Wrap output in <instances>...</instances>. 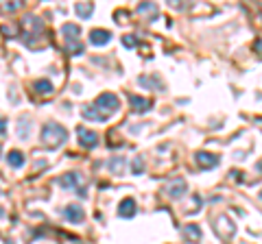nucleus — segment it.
Returning <instances> with one entry per match:
<instances>
[{"label": "nucleus", "mask_w": 262, "mask_h": 244, "mask_svg": "<svg viewBox=\"0 0 262 244\" xmlns=\"http://www.w3.org/2000/svg\"><path fill=\"white\" fill-rule=\"evenodd\" d=\"M39 140L46 149H57L64 142H68V131L64 129L57 122H48V124L42 126V133H39Z\"/></svg>", "instance_id": "f257e3e1"}, {"label": "nucleus", "mask_w": 262, "mask_h": 244, "mask_svg": "<svg viewBox=\"0 0 262 244\" xmlns=\"http://www.w3.org/2000/svg\"><path fill=\"white\" fill-rule=\"evenodd\" d=\"M62 35L66 39V50H68L70 55H81L83 53V44L79 42V35H81V29H79V24H64L62 27Z\"/></svg>", "instance_id": "f03ea898"}, {"label": "nucleus", "mask_w": 262, "mask_h": 244, "mask_svg": "<svg viewBox=\"0 0 262 244\" xmlns=\"http://www.w3.org/2000/svg\"><path fill=\"white\" fill-rule=\"evenodd\" d=\"M57 183L64 187V190H70V187H74V190L79 192V196H88L85 194V179L79 172H66L64 177H59Z\"/></svg>", "instance_id": "7ed1b4c3"}, {"label": "nucleus", "mask_w": 262, "mask_h": 244, "mask_svg": "<svg viewBox=\"0 0 262 244\" xmlns=\"http://www.w3.org/2000/svg\"><path fill=\"white\" fill-rule=\"evenodd\" d=\"M94 107H97L100 114H105V116L109 118V116H112L114 111H118L120 100H118V96H114V94H109V92H105V94H100L98 98H97Z\"/></svg>", "instance_id": "20e7f679"}, {"label": "nucleus", "mask_w": 262, "mask_h": 244, "mask_svg": "<svg viewBox=\"0 0 262 244\" xmlns=\"http://www.w3.org/2000/svg\"><path fill=\"white\" fill-rule=\"evenodd\" d=\"M22 29H24V39H33L44 33V22L37 15H27L22 20Z\"/></svg>", "instance_id": "39448f33"}, {"label": "nucleus", "mask_w": 262, "mask_h": 244, "mask_svg": "<svg viewBox=\"0 0 262 244\" xmlns=\"http://www.w3.org/2000/svg\"><path fill=\"white\" fill-rule=\"evenodd\" d=\"M214 227H216V236H221L223 240H231V236L236 233V225L231 222V218L225 216V214H221V216L216 218Z\"/></svg>", "instance_id": "423d86ee"}, {"label": "nucleus", "mask_w": 262, "mask_h": 244, "mask_svg": "<svg viewBox=\"0 0 262 244\" xmlns=\"http://www.w3.org/2000/svg\"><path fill=\"white\" fill-rule=\"evenodd\" d=\"M77 140L83 149H94V146L98 144L97 131H90V129H85V126H77Z\"/></svg>", "instance_id": "0eeeda50"}, {"label": "nucleus", "mask_w": 262, "mask_h": 244, "mask_svg": "<svg viewBox=\"0 0 262 244\" xmlns=\"http://www.w3.org/2000/svg\"><path fill=\"white\" fill-rule=\"evenodd\" d=\"M64 216L68 222H72V225H79V222H83L85 214H83V207L77 205V203H70V205L64 207Z\"/></svg>", "instance_id": "6e6552de"}, {"label": "nucleus", "mask_w": 262, "mask_h": 244, "mask_svg": "<svg viewBox=\"0 0 262 244\" xmlns=\"http://www.w3.org/2000/svg\"><path fill=\"white\" fill-rule=\"evenodd\" d=\"M196 164H199L201 170H212V168L219 166V157H216L214 152L199 151L196 152Z\"/></svg>", "instance_id": "1a4fd4ad"}, {"label": "nucleus", "mask_w": 262, "mask_h": 244, "mask_svg": "<svg viewBox=\"0 0 262 244\" xmlns=\"http://www.w3.org/2000/svg\"><path fill=\"white\" fill-rule=\"evenodd\" d=\"M186 190H188V185H186L184 179H170L168 183H166V194H168L170 198H179L186 194Z\"/></svg>", "instance_id": "9d476101"}, {"label": "nucleus", "mask_w": 262, "mask_h": 244, "mask_svg": "<svg viewBox=\"0 0 262 244\" xmlns=\"http://www.w3.org/2000/svg\"><path fill=\"white\" fill-rule=\"evenodd\" d=\"M129 105H131V109H133L135 114H147L153 103H151L149 98H142V96H138V94H129Z\"/></svg>", "instance_id": "9b49d317"}, {"label": "nucleus", "mask_w": 262, "mask_h": 244, "mask_svg": "<svg viewBox=\"0 0 262 244\" xmlns=\"http://www.w3.org/2000/svg\"><path fill=\"white\" fill-rule=\"evenodd\" d=\"M109 39H112V33H109V30H105V29L90 30V42L94 46H105V44H109Z\"/></svg>", "instance_id": "f8f14e48"}, {"label": "nucleus", "mask_w": 262, "mask_h": 244, "mask_svg": "<svg viewBox=\"0 0 262 244\" xmlns=\"http://www.w3.org/2000/svg\"><path fill=\"white\" fill-rule=\"evenodd\" d=\"M181 236H184L186 242L196 244V242H201V229L196 225H186L184 229H181Z\"/></svg>", "instance_id": "ddd939ff"}, {"label": "nucleus", "mask_w": 262, "mask_h": 244, "mask_svg": "<svg viewBox=\"0 0 262 244\" xmlns=\"http://www.w3.org/2000/svg\"><path fill=\"white\" fill-rule=\"evenodd\" d=\"M118 214H120V218H133L135 216V201L133 198H123L118 205Z\"/></svg>", "instance_id": "4468645a"}, {"label": "nucleus", "mask_w": 262, "mask_h": 244, "mask_svg": "<svg viewBox=\"0 0 262 244\" xmlns=\"http://www.w3.org/2000/svg\"><path fill=\"white\" fill-rule=\"evenodd\" d=\"M83 118L94 120V122H105V120H107V116L100 114V111H98L94 105H85V107H83Z\"/></svg>", "instance_id": "2eb2a0df"}, {"label": "nucleus", "mask_w": 262, "mask_h": 244, "mask_svg": "<svg viewBox=\"0 0 262 244\" xmlns=\"http://www.w3.org/2000/svg\"><path fill=\"white\" fill-rule=\"evenodd\" d=\"M33 90L37 92L39 96H50V94H53V83L46 81V79H39V81H35V83H33Z\"/></svg>", "instance_id": "dca6fc26"}, {"label": "nucleus", "mask_w": 262, "mask_h": 244, "mask_svg": "<svg viewBox=\"0 0 262 244\" xmlns=\"http://www.w3.org/2000/svg\"><path fill=\"white\" fill-rule=\"evenodd\" d=\"M74 11H77V15L81 20H88L90 15H92V11H94V4L92 2H79L77 7H74Z\"/></svg>", "instance_id": "f3484780"}, {"label": "nucleus", "mask_w": 262, "mask_h": 244, "mask_svg": "<svg viewBox=\"0 0 262 244\" xmlns=\"http://www.w3.org/2000/svg\"><path fill=\"white\" fill-rule=\"evenodd\" d=\"M107 168L114 172V175H123V170H125V157H112V159L107 161Z\"/></svg>", "instance_id": "a211bd4d"}, {"label": "nucleus", "mask_w": 262, "mask_h": 244, "mask_svg": "<svg viewBox=\"0 0 262 244\" xmlns=\"http://www.w3.org/2000/svg\"><path fill=\"white\" fill-rule=\"evenodd\" d=\"M7 161H9V166H13V168H22L24 166V155L20 151H9Z\"/></svg>", "instance_id": "6ab92c4d"}, {"label": "nucleus", "mask_w": 262, "mask_h": 244, "mask_svg": "<svg viewBox=\"0 0 262 244\" xmlns=\"http://www.w3.org/2000/svg\"><path fill=\"white\" fill-rule=\"evenodd\" d=\"M140 85H153L155 90H162V81L158 79V76H140Z\"/></svg>", "instance_id": "aec40b11"}, {"label": "nucleus", "mask_w": 262, "mask_h": 244, "mask_svg": "<svg viewBox=\"0 0 262 244\" xmlns=\"http://www.w3.org/2000/svg\"><path fill=\"white\" fill-rule=\"evenodd\" d=\"M138 11H140V13H149L151 18H155V15H158V7H155L153 2H149V4H147V2H140Z\"/></svg>", "instance_id": "412c9836"}, {"label": "nucleus", "mask_w": 262, "mask_h": 244, "mask_svg": "<svg viewBox=\"0 0 262 244\" xmlns=\"http://www.w3.org/2000/svg\"><path fill=\"white\" fill-rule=\"evenodd\" d=\"M142 170H144L142 157H135V159L131 161V172H133V175H142Z\"/></svg>", "instance_id": "4be33fe9"}, {"label": "nucleus", "mask_w": 262, "mask_h": 244, "mask_svg": "<svg viewBox=\"0 0 262 244\" xmlns=\"http://www.w3.org/2000/svg\"><path fill=\"white\" fill-rule=\"evenodd\" d=\"M123 46L125 48H135V46H138L135 35H123Z\"/></svg>", "instance_id": "5701e85b"}, {"label": "nucleus", "mask_w": 262, "mask_h": 244, "mask_svg": "<svg viewBox=\"0 0 262 244\" xmlns=\"http://www.w3.org/2000/svg\"><path fill=\"white\" fill-rule=\"evenodd\" d=\"M20 7H22V2H13V4H2V11H9V13H13V11H18Z\"/></svg>", "instance_id": "b1692460"}, {"label": "nucleus", "mask_w": 262, "mask_h": 244, "mask_svg": "<svg viewBox=\"0 0 262 244\" xmlns=\"http://www.w3.org/2000/svg\"><path fill=\"white\" fill-rule=\"evenodd\" d=\"M4 124H7V120L0 116V133H4V131H7V126H4Z\"/></svg>", "instance_id": "393cba45"}, {"label": "nucleus", "mask_w": 262, "mask_h": 244, "mask_svg": "<svg viewBox=\"0 0 262 244\" xmlns=\"http://www.w3.org/2000/svg\"><path fill=\"white\" fill-rule=\"evenodd\" d=\"M260 201H262V192H260Z\"/></svg>", "instance_id": "a878e982"}]
</instances>
